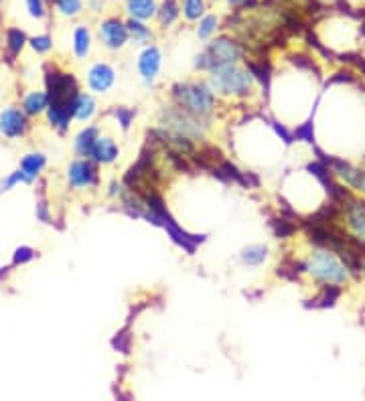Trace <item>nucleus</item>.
Wrapping results in <instances>:
<instances>
[{
	"instance_id": "9b49d317",
	"label": "nucleus",
	"mask_w": 365,
	"mask_h": 401,
	"mask_svg": "<svg viewBox=\"0 0 365 401\" xmlns=\"http://www.w3.org/2000/svg\"><path fill=\"white\" fill-rule=\"evenodd\" d=\"M114 79H116V75H114V69L106 65V63H96L90 73H87V83H90V87L94 89V91H98V94H106L110 87H112V83H114Z\"/></svg>"
},
{
	"instance_id": "c85d7f7f",
	"label": "nucleus",
	"mask_w": 365,
	"mask_h": 401,
	"mask_svg": "<svg viewBox=\"0 0 365 401\" xmlns=\"http://www.w3.org/2000/svg\"><path fill=\"white\" fill-rule=\"evenodd\" d=\"M57 10L65 17H77L83 8V2L81 0H53Z\"/></svg>"
},
{
	"instance_id": "2eb2a0df",
	"label": "nucleus",
	"mask_w": 365,
	"mask_h": 401,
	"mask_svg": "<svg viewBox=\"0 0 365 401\" xmlns=\"http://www.w3.org/2000/svg\"><path fill=\"white\" fill-rule=\"evenodd\" d=\"M43 166H45V156L43 154H27L21 160V169H19L21 175H23V182L35 181Z\"/></svg>"
},
{
	"instance_id": "0eeeda50",
	"label": "nucleus",
	"mask_w": 365,
	"mask_h": 401,
	"mask_svg": "<svg viewBox=\"0 0 365 401\" xmlns=\"http://www.w3.org/2000/svg\"><path fill=\"white\" fill-rule=\"evenodd\" d=\"M128 36H130L128 27L120 19H106V21H102V25H100V39H102V43L108 49H112V51L122 49L128 43Z\"/></svg>"
},
{
	"instance_id": "c756f323",
	"label": "nucleus",
	"mask_w": 365,
	"mask_h": 401,
	"mask_svg": "<svg viewBox=\"0 0 365 401\" xmlns=\"http://www.w3.org/2000/svg\"><path fill=\"white\" fill-rule=\"evenodd\" d=\"M294 138L296 140H304V142H315V134H313V120L300 124L296 130H294Z\"/></svg>"
},
{
	"instance_id": "20e7f679",
	"label": "nucleus",
	"mask_w": 365,
	"mask_h": 401,
	"mask_svg": "<svg viewBox=\"0 0 365 401\" xmlns=\"http://www.w3.org/2000/svg\"><path fill=\"white\" fill-rule=\"evenodd\" d=\"M211 87L225 96H246L252 89V73H244L233 65L211 69Z\"/></svg>"
},
{
	"instance_id": "5701e85b",
	"label": "nucleus",
	"mask_w": 365,
	"mask_h": 401,
	"mask_svg": "<svg viewBox=\"0 0 365 401\" xmlns=\"http://www.w3.org/2000/svg\"><path fill=\"white\" fill-rule=\"evenodd\" d=\"M205 0H182V14L187 21H199L201 17H205Z\"/></svg>"
},
{
	"instance_id": "a19ab883",
	"label": "nucleus",
	"mask_w": 365,
	"mask_h": 401,
	"mask_svg": "<svg viewBox=\"0 0 365 401\" xmlns=\"http://www.w3.org/2000/svg\"><path fill=\"white\" fill-rule=\"evenodd\" d=\"M0 2H2V0H0Z\"/></svg>"
},
{
	"instance_id": "b1692460",
	"label": "nucleus",
	"mask_w": 365,
	"mask_h": 401,
	"mask_svg": "<svg viewBox=\"0 0 365 401\" xmlns=\"http://www.w3.org/2000/svg\"><path fill=\"white\" fill-rule=\"evenodd\" d=\"M341 296V290L337 286H323V290L319 292V296L313 300V306H319V308H327L333 306L337 302V298Z\"/></svg>"
},
{
	"instance_id": "72a5a7b5",
	"label": "nucleus",
	"mask_w": 365,
	"mask_h": 401,
	"mask_svg": "<svg viewBox=\"0 0 365 401\" xmlns=\"http://www.w3.org/2000/svg\"><path fill=\"white\" fill-rule=\"evenodd\" d=\"M114 113H116V118L120 120L122 128H124V130H128V126H130V122H132V118H134V111L126 108H118Z\"/></svg>"
},
{
	"instance_id": "7c9ffc66",
	"label": "nucleus",
	"mask_w": 365,
	"mask_h": 401,
	"mask_svg": "<svg viewBox=\"0 0 365 401\" xmlns=\"http://www.w3.org/2000/svg\"><path fill=\"white\" fill-rule=\"evenodd\" d=\"M272 229H274L276 237H291L292 233H294V225H292L291 221H286V219L272 221Z\"/></svg>"
},
{
	"instance_id": "f8f14e48",
	"label": "nucleus",
	"mask_w": 365,
	"mask_h": 401,
	"mask_svg": "<svg viewBox=\"0 0 365 401\" xmlns=\"http://www.w3.org/2000/svg\"><path fill=\"white\" fill-rule=\"evenodd\" d=\"M160 67V51L156 47H148L138 59V69L146 81H152Z\"/></svg>"
},
{
	"instance_id": "bb28decb",
	"label": "nucleus",
	"mask_w": 365,
	"mask_h": 401,
	"mask_svg": "<svg viewBox=\"0 0 365 401\" xmlns=\"http://www.w3.org/2000/svg\"><path fill=\"white\" fill-rule=\"evenodd\" d=\"M268 250L264 246H248L244 252H242V261L248 263V265H258L266 259Z\"/></svg>"
},
{
	"instance_id": "39448f33",
	"label": "nucleus",
	"mask_w": 365,
	"mask_h": 401,
	"mask_svg": "<svg viewBox=\"0 0 365 401\" xmlns=\"http://www.w3.org/2000/svg\"><path fill=\"white\" fill-rule=\"evenodd\" d=\"M47 89L49 104H73L77 91V81L70 73L49 72L47 73Z\"/></svg>"
},
{
	"instance_id": "58836bf2",
	"label": "nucleus",
	"mask_w": 365,
	"mask_h": 401,
	"mask_svg": "<svg viewBox=\"0 0 365 401\" xmlns=\"http://www.w3.org/2000/svg\"><path fill=\"white\" fill-rule=\"evenodd\" d=\"M274 128H276V134H278V136H282V140H284L286 144H291L292 136L286 132V128H284L282 124H276V122H274Z\"/></svg>"
},
{
	"instance_id": "dca6fc26",
	"label": "nucleus",
	"mask_w": 365,
	"mask_h": 401,
	"mask_svg": "<svg viewBox=\"0 0 365 401\" xmlns=\"http://www.w3.org/2000/svg\"><path fill=\"white\" fill-rule=\"evenodd\" d=\"M92 156L96 158V162H102V164H110L118 158V146L114 144L112 138H98L96 146H94V152Z\"/></svg>"
},
{
	"instance_id": "6ab92c4d",
	"label": "nucleus",
	"mask_w": 365,
	"mask_h": 401,
	"mask_svg": "<svg viewBox=\"0 0 365 401\" xmlns=\"http://www.w3.org/2000/svg\"><path fill=\"white\" fill-rule=\"evenodd\" d=\"M179 14H181V8H179L177 0H165L163 6H160L158 12H156L158 23H160V27H165V29L171 27V25L179 19Z\"/></svg>"
},
{
	"instance_id": "c9c22d12",
	"label": "nucleus",
	"mask_w": 365,
	"mask_h": 401,
	"mask_svg": "<svg viewBox=\"0 0 365 401\" xmlns=\"http://www.w3.org/2000/svg\"><path fill=\"white\" fill-rule=\"evenodd\" d=\"M33 255H35V252L31 248H19L14 254V263H25V261L33 259Z\"/></svg>"
},
{
	"instance_id": "f3484780",
	"label": "nucleus",
	"mask_w": 365,
	"mask_h": 401,
	"mask_svg": "<svg viewBox=\"0 0 365 401\" xmlns=\"http://www.w3.org/2000/svg\"><path fill=\"white\" fill-rule=\"evenodd\" d=\"M98 140V128L96 126H90L85 130H81L75 138V150L79 156H92L94 152V146Z\"/></svg>"
},
{
	"instance_id": "f257e3e1",
	"label": "nucleus",
	"mask_w": 365,
	"mask_h": 401,
	"mask_svg": "<svg viewBox=\"0 0 365 401\" xmlns=\"http://www.w3.org/2000/svg\"><path fill=\"white\" fill-rule=\"evenodd\" d=\"M173 98L179 104V108L185 111L201 118L209 116L216 106V96L213 91L203 85V83H185V85H175L173 87Z\"/></svg>"
},
{
	"instance_id": "a211bd4d",
	"label": "nucleus",
	"mask_w": 365,
	"mask_h": 401,
	"mask_svg": "<svg viewBox=\"0 0 365 401\" xmlns=\"http://www.w3.org/2000/svg\"><path fill=\"white\" fill-rule=\"evenodd\" d=\"M94 113H96V102H94V98L87 96V94H77L75 100H73V118L85 122Z\"/></svg>"
},
{
	"instance_id": "f03ea898",
	"label": "nucleus",
	"mask_w": 365,
	"mask_h": 401,
	"mask_svg": "<svg viewBox=\"0 0 365 401\" xmlns=\"http://www.w3.org/2000/svg\"><path fill=\"white\" fill-rule=\"evenodd\" d=\"M242 57H244V49L240 47V43L227 36H219L207 45V49L197 57L195 65L199 69H216L221 65H233Z\"/></svg>"
},
{
	"instance_id": "2f4dec72",
	"label": "nucleus",
	"mask_w": 365,
	"mask_h": 401,
	"mask_svg": "<svg viewBox=\"0 0 365 401\" xmlns=\"http://www.w3.org/2000/svg\"><path fill=\"white\" fill-rule=\"evenodd\" d=\"M27 2V8H29V14L36 19V21H41V19H45V14H47V10H45V0H25Z\"/></svg>"
},
{
	"instance_id": "6e6552de",
	"label": "nucleus",
	"mask_w": 365,
	"mask_h": 401,
	"mask_svg": "<svg viewBox=\"0 0 365 401\" xmlns=\"http://www.w3.org/2000/svg\"><path fill=\"white\" fill-rule=\"evenodd\" d=\"M0 132L6 138H19L27 132V118L19 108H8L0 113Z\"/></svg>"
},
{
	"instance_id": "9d476101",
	"label": "nucleus",
	"mask_w": 365,
	"mask_h": 401,
	"mask_svg": "<svg viewBox=\"0 0 365 401\" xmlns=\"http://www.w3.org/2000/svg\"><path fill=\"white\" fill-rule=\"evenodd\" d=\"M345 203H347V205H345L347 223H349L351 231L355 233V237L365 243V201L351 199V197H349Z\"/></svg>"
},
{
	"instance_id": "f704fd0d",
	"label": "nucleus",
	"mask_w": 365,
	"mask_h": 401,
	"mask_svg": "<svg viewBox=\"0 0 365 401\" xmlns=\"http://www.w3.org/2000/svg\"><path fill=\"white\" fill-rule=\"evenodd\" d=\"M128 343H130V336H128L126 332H120V334L112 340V345H114L120 353H128Z\"/></svg>"
},
{
	"instance_id": "4c0bfd02",
	"label": "nucleus",
	"mask_w": 365,
	"mask_h": 401,
	"mask_svg": "<svg viewBox=\"0 0 365 401\" xmlns=\"http://www.w3.org/2000/svg\"><path fill=\"white\" fill-rule=\"evenodd\" d=\"M23 182V175H21V171H17V173H12L6 181H2V191H8V188H12L17 182Z\"/></svg>"
},
{
	"instance_id": "ddd939ff",
	"label": "nucleus",
	"mask_w": 365,
	"mask_h": 401,
	"mask_svg": "<svg viewBox=\"0 0 365 401\" xmlns=\"http://www.w3.org/2000/svg\"><path fill=\"white\" fill-rule=\"evenodd\" d=\"M126 10L130 19L150 21L156 17L158 6H156V0H126Z\"/></svg>"
},
{
	"instance_id": "412c9836",
	"label": "nucleus",
	"mask_w": 365,
	"mask_h": 401,
	"mask_svg": "<svg viewBox=\"0 0 365 401\" xmlns=\"http://www.w3.org/2000/svg\"><path fill=\"white\" fill-rule=\"evenodd\" d=\"M248 65V72L254 75L255 79L268 89V83H270V73H272V69H270V63L266 61V59H260V61H248L246 63Z\"/></svg>"
},
{
	"instance_id": "aec40b11",
	"label": "nucleus",
	"mask_w": 365,
	"mask_h": 401,
	"mask_svg": "<svg viewBox=\"0 0 365 401\" xmlns=\"http://www.w3.org/2000/svg\"><path fill=\"white\" fill-rule=\"evenodd\" d=\"M25 111L27 113H31V116H36V113H41L43 109L49 108V96L47 94H43V91H33L31 96H27L25 98Z\"/></svg>"
},
{
	"instance_id": "e433bc0d",
	"label": "nucleus",
	"mask_w": 365,
	"mask_h": 401,
	"mask_svg": "<svg viewBox=\"0 0 365 401\" xmlns=\"http://www.w3.org/2000/svg\"><path fill=\"white\" fill-rule=\"evenodd\" d=\"M229 6H236V8H242V10H250V8H255L258 6V0H227Z\"/></svg>"
},
{
	"instance_id": "4be33fe9",
	"label": "nucleus",
	"mask_w": 365,
	"mask_h": 401,
	"mask_svg": "<svg viewBox=\"0 0 365 401\" xmlns=\"http://www.w3.org/2000/svg\"><path fill=\"white\" fill-rule=\"evenodd\" d=\"M73 41H75V55L85 57L90 53V47H92V35H90L87 27H77Z\"/></svg>"
},
{
	"instance_id": "473e14b6",
	"label": "nucleus",
	"mask_w": 365,
	"mask_h": 401,
	"mask_svg": "<svg viewBox=\"0 0 365 401\" xmlns=\"http://www.w3.org/2000/svg\"><path fill=\"white\" fill-rule=\"evenodd\" d=\"M31 47L35 49L36 53H47L53 47V41H51V36L47 35L35 36V39H31Z\"/></svg>"
},
{
	"instance_id": "7ed1b4c3",
	"label": "nucleus",
	"mask_w": 365,
	"mask_h": 401,
	"mask_svg": "<svg viewBox=\"0 0 365 401\" xmlns=\"http://www.w3.org/2000/svg\"><path fill=\"white\" fill-rule=\"evenodd\" d=\"M306 270L309 274L323 282V284H343L347 282L349 274H347V268L345 263H341L331 250H325V248H319L315 254L311 255L309 263H306Z\"/></svg>"
},
{
	"instance_id": "cd10ccee",
	"label": "nucleus",
	"mask_w": 365,
	"mask_h": 401,
	"mask_svg": "<svg viewBox=\"0 0 365 401\" xmlns=\"http://www.w3.org/2000/svg\"><path fill=\"white\" fill-rule=\"evenodd\" d=\"M218 25H219V19L216 17V14H205V17H201L199 29H197V35H199V39H209V36L218 31Z\"/></svg>"
},
{
	"instance_id": "423d86ee",
	"label": "nucleus",
	"mask_w": 365,
	"mask_h": 401,
	"mask_svg": "<svg viewBox=\"0 0 365 401\" xmlns=\"http://www.w3.org/2000/svg\"><path fill=\"white\" fill-rule=\"evenodd\" d=\"M163 118L167 122V126L171 128V132L181 134V136H189V138H197L201 136L203 128L199 124V118L185 111L182 108H169L163 111Z\"/></svg>"
},
{
	"instance_id": "1a4fd4ad",
	"label": "nucleus",
	"mask_w": 365,
	"mask_h": 401,
	"mask_svg": "<svg viewBox=\"0 0 365 401\" xmlns=\"http://www.w3.org/2000/svg\"><path fill=\"white\" fill-rule=\"evenodd\" d=\"M67 179L73 188H85L98 182V173L96 166L87 160H75L72 162L70 171H67Z\"/></svg>"
},
{
	"instance_id": "4468645a",
	"label": "nucleus",
	"mask_w": 365,
	"mask_h": 401,
	"mask_svg": "<svg viewBox=\"0 0 365 401\" xmlns=\"http://www.w3.org/2000/svg\"><path fill=\"white\" fill-rule=\"evenodd\" d=\"M47 116L51 126H55L57 130H67L70 122L73 118V104H49Z\"/></svg>"
},
{
	"instance_id": "393cba45",
	"label": "nucleus",
	"mask_w": 365,
	"mask_h": 401,
	"mask_svg": "<svg viewBox=\"0 0 365 401\" xmlns=\"http://www.w3.org/2000/svg\"><path fill=\"white\" fill-rule=\"evenodd\" d=\"M126 27H128V33L132 35V39L136 41V43H146V41H150V29L146 27L143 21H138V19H130L128 23H126Z\"/></svg>"
},
{
	"instance_id": "a878e982",
	"label": "nucleus",
	"mask_w": 365,
	"mask_h": 401,
	"mask_svg": "<svg viewBox=\"0 0 365 401\" xmlns=\"http://www.w3.org/2000/svg\"><path fill=\"white\" fill-rule=\"evenodd\" d=\"M25 43H27V35L21 29H8L6 31V49L12 55L21 53V49L25 47Z\"/></svg>"
},
{
	"instance_id": "ea45409f",
	"label": "nucleus",
	"mask_w": 365,
	"mask_h": 401,
	"mask_svg": "<svg viewBox=\"0 0 365 401\" xmlns=\"http://www.w3.org/2000/svg\"><path fill=\"white\" fill-rule=\"evenodd\" d=\"M364 272H365V263H364Z\"/></svg>"
}]
</instances>
